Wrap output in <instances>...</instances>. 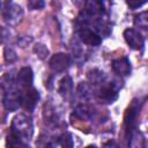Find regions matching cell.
Instances as JSON below:
<instances>
[{"label":"cell","instance_id":"1","mask_svg":"<svg viewBox=\"0 0 148 148\" xmlns=\"http://www.w3.org/2000/svg\"><path fill=\"white\" fill-rule=\"evenodd\" d=\"M10 132L17 135L22 141H29L34 133V126L31 119L25 114H17L12 120Z\"/></svg>","mask_w":148,"mask_h":148},{"label":"cell","instance_id":"2","mask_svg":"<svg viewBox=\"0 0 148 148\" xmlns=\"http://www.w3.org/2000/svg\"><path fill=\"white\" fill-rule=\"evenodd\" d=\"M1 15L7 24L16 25L23 17V9L14 2H1Z\"/></svg>","mask_w":148,"mask_h":148},{"label":"cell","instance_id":"3","mask_svg":"<svg viewBox=\"0 0 148 148\" xmlns=\"http://www.w3.org/2000/svg\"><path fill=\"white\" fill-rule=\"evenodd\" d=\"M141 105H142V102L139 98H134V99H132V102L130 103V105L125 112L124 124H125V133H126L127 138L135 130V123H136L138 116L140 113Z\"/></svg>","mask_w":148,"mask_h":148},{"label":"cell","instance_id":"4","mask_svg":"<svg viewBox=\"0 0 148 148\" xmlns=\"http://www.w3.org/2000/svg\"><path fill=\"white\" fill-rule=\"evenodd\" d=\"M119 86L116 82H106L104 81L97 91V98L103 103H113L118 98Z\"/></svg>","mask_w":148,"mask_h":148},{"label":"cell","instance_id":"5","mask_svg":"<svg viewBox=\"0 0 148 148\" xmlns=\"http://www.w3.org/2000/svg\"><path fill=\"white\" fill-rule=\"evenodd\" d=\"M21 95L22 92L15 86L3 91L2 103L6 110L8 111H16L21 106Z\"/></svg>","mask_w":148,"mask_h":148},{"label":"cell","instance_id":"6","mask_svg":"<svg viewBox=\"0 0 148 148\" xmlns=\"http://www.w3.org/2000/svg\"><path fill=\"white\" fill-rule=\"evenodd\" d=\"M77 36H79V39L86 45L97 46L102 43L101 35H98L95 31V29H92L90 27H79L77 28Z\"/></svg>","mask_w":148,"mask_h":148},{"label":"cell","instance_id":"7","mask_svg":"<svg viewBox=\"0 0 148 148\" xmlns=\"http://www.w3.org/2000/svg\"><path fill=\"white\" fill-rule=\"evenodd\" d=\"M38 101H39V92H38V90L36 88L31 87V88L22 91L21 106L23 109H25L27 111H29V112L34 111V109L36 108Z\"/></svg>","mask_w":148,"mask_h":148},{"label":"cell","instance_id":"8","mask_svg":"<svg viewBox=\"0 0 148 148\" xmlns=\"http://www.w3.org/2000/svg\"><path fill=\"white\" fill-rule=\"evenodd\" d=\"M71 62H72L71 57L66 53L60 52V53H56L51 57V59L49 61V65H50V68L53 72L60 73V72L66 71L71 66Z\"/></svg>","mask_w":148,"mask_h":148},{"label":"cell","instance_id":"9","mask_svg":"<svg viewBox=\"0 0 148 148\" xmlns=\"http://www.w3.org/2000/svg\"><path fill=\"white\" fill-rule=\"evenodd\" d=\"M124 38L127 43V45L133 49V50H142L145 46V39L142 37V35L132 28H128L124 31Z\"/></svg>","mask_w":148,"mask_h":148},{"label":"cell","instance_id":"10","mask_svg":"<svg viewBox=\"0 0 148 148\" xmlns=\"http://www.w3.org/2000/svg\"><path fill=\"white\" fill-rule=\"evenodd\" d=\"M32 81H34V73L32 69L30 67H22L17 74H16V79H15V83L18 88L27 90L29 88L32 87Z\"/></svg>","mask_w":148,"mask_h":148},{"label":"cell","instance_id":"11","mask_svg":"<svg viewBox=\"0 0 148 148\" xmlns=\"http://www.w3.org/2000/svg\"><path fill=\"white\" fill-rule=\"evenodd\" d=\"M111 67H112V71L119 76H127L131 74V71H132L131 62L126 57L114 59L111 62Z\"/></svg>","mask_w":148,"mask_h":148},{"label":"cell","instance_id":"12","mask_svg":"<svg viewBox=\"0 0 148 148\" xmlns=\"http://www.w3.org/2000/svg\"><path fill=\"white\" fill-rule=\"evenodd\" d=\"M94 114H95L94 108L88 104H80L73 111V116L81 120H89L94 117Z\"/></svg>","mask_w":148,"mask_h":148},{"label":"cell","instance_id":"13","mask_svg":"<svg viewBox=\"0 0 148 148\" xmlns=\"http://www.w3.org/2000/svg\"><path fill=\"white\" fill-rule=\"evenodd\" d=\"M58 91H59V94L62 97H68V96L72 95V91H73V81H72L71 76L66 75V76H64L60 80Z\"/></svg>","mask_w":148,"mask_h":148},{"label":"cell","instance_id":"14","mask_svg":"<svg viewBox=\"0 0 148 148\" xmlns=\"http://www.w3.org/2000/svg\"><path fill=\"white\" fill-rule=\"evenodd\" d=\"M128 148H145V139L139 131L134 130L128 136Z\"/></svg>","mask_w":148,"mask_h":148},{"label":"cell","instance_id":"15","mask_svg":"<svg viewBox=\"0 0 148 148\" xmlns=\"http://www.w3.org/2000/svg\"><path fill=\"white\" fill-rule=\"evenodd\" d=\"M87 77H88V80L90 81V83L94 84V86H97V84L101 86V84L105 81V75H104V73H103L102 71L97 69V68H94V69L89 71V72L87 73Z\"/></svg>","mask_w":148,"mask_h":148},{"label":"cell","instance_id":"16","mask_svg":"<svg viewBox=\"0 0 148 148\" xmlns=\"http://www.w3.org/2000/svg\"><path fill=\"white\" fill-rule=\"evenodd\" d=\"M134 24L141 30L148 32V12H142L136 14L134 16Z\"/></svg>","mask_w":148,"mask_h":148},{"label":"cell","instance_id":"17","mask_svg":"<svg viewBox=\"0 0 148 148\" xmlns=\"http://www.w3.org/2000/svg\"><path fill=\"white\" fill-rule=\"evenodd\" d=\"M77 95L82 98V99H88L92 96V90H91V87L86 83V82H81L79 86H77Z\"/></svg>","mask_w":148,"mask_h":148},{"label":"cell","instance_id":"18","mask_svg":"<svg viewBox=\"0 0 148 148\" xmlns=\"http://www.w3.org/2000/svg\"><path fill=\"white\" fill-rule=\"evenodd\" d=\"M21 145H22V140L17 135H15L13 132H10L7 135V139H6V147L7 148H18Z\"/></svg>","mask_w":148,"mask_h":148},{"label":"cell","instance_id":"19","mask_svg":"<svg viewBox=\"0 0 148 148\" xmlns=\"http://www.w3.org/2000/svg\"><path fill=\"white\" fill-rule=\"evenodd\" d=\"M59 145L61 148H73L74 147V140L71 133H64L59 138Z\"/></svg>","mask_w":148,"mask_h":148},{"label":"cell","instance_id":"20","mask_svg":"<svg viewBox=\"0 0 148 148\" xmlns=\"http://www.w3.org/2000/svg\"><path fill=\"white\" fill-rule=\"evenodd\" d=\"M34 52H35L40 59H45V58L47 57V54H49L47 47H46L45 45H43V44H39V43L34 46Z\"/></svg>","mask_w":148,"mask_h":148},{"label":"cell","instance_id":"21","mask_svg":"<svg viewBox=\"0 0 148 148\" xmlns=\"http://www.w3.org/2000/svg\"><path fill=\"white\" fill-rule=\"evenodd\" d=\"M3 56H5V60L7 62H13L16 60V53L13 49L10 47H5V51H3Z\"/></svg>","mask_w":148,"mask_h":148},{"label":"cell","instance_id":"22","mask_svg":"<svg viewBox=\"0 0 148 148\" xmlns=\"http://www.w3.org/2000/svg\"><path fill=\"white\" fill-rule=\"evenodd\" d=\"M44 1L42 0H30L28 2V7L30 9H42L44 7Z\"/></svg>","mask_w":148,"mask_h":148},{"label":"cell","instance_id":"23","mask_svg":"<svg viewBox=\"0 0 148 148\" xmlns=\"http://www.w3.org/2000/svg\"><path fill=\"white\" fill-rule=\"evenodd\" d=\"M126 3H127V6H130L131 8H133V9H135V8H139V7H141V6H143L145 3H146V1H126Z\"/></svg>","mask_w":148,"mask_h":148},{"label":"cell","instance_id":"24","mask_svg":"<svg viewBox=\"0 0 148 148\" xmlns=\"http://www.w3.org/2000/svg\"><path fill=\"white\" fill-rule=\"evenodd\" d=\"M102 148H119V147L114 141H109V142L104 143V146Z\"/></svg>","mask_w":148,"mask_h":148},{"label":"cell","instance_id":"25","mask_svg":"<svg viewBox=\"0 0 148 148\" xmlns=\"http://www.w3.org/2000/svg\"><path fill=\"white\" fill-rule=\"evenodd\" d=\"M86 148H97V146H95V145H89V146H87Z\"/></svg>","mask_w":148,"mask_h":148}]
</instances>
